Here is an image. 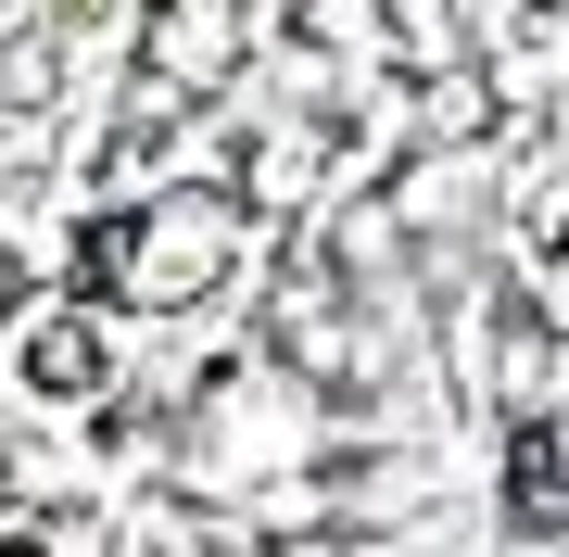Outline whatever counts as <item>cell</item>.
Masks as SVG:
<instances>
[{
	"label": "cell",
	"mask_w": 569,
	"mask_h": 557,
	"mask_svg": "<svg viewBox=\"0 0 569 557\" xmlns=\"http://www.w3.org/2000/svg\"><path fill=\"white\" fill-rule=\"evenodd\" d=\"M519 519H557V533H569V469H557V456H519Z\"/></svg>",
	"instance_id": "cell-2"
},
{
	"label": "cell",
	"mask_w": 569,
	"mask_h": 557,
	"mask_svg": "<svg viewBox=\"0 0 569 557\" xmlns=\"http://www.w3.org/2000/svg\"><path fill=\"white\" fill-rule=\"evenodd\" d=\"M13 305H26V253L0 241V317H13Z\"/></svg>",
	"instance_id": "cell-4"
},
{
	"label": "cell",
	"mask_w": 569,
	"mask_h": 557,
	"mask_svg": "<svg viewBox=\"0 0 569 557\" xmlns=\"http://www.w3.org/2000/svg\"><path fill=\"white\" fill-rule=\"evenodd\" d=\"M39 368H51V392H89V368H102V342H89V330H51V342H39Z\"/></svg>",
	"instance_id": "cell-3"
},
{
	"label": "cell",
	"mask_w": 569,
	"mask_h": 557,
	"mask_svg": "<svg viewBox=\"0 0 569 557\" xmlns=\"http://www.w3.org/2000/svg\"><path fill=\"white\" fill-rule=\"evenodd\" d=\"M102 253L127 267V291H152V305H190V291H216V279H228V253H241V216H228L216 190H164V203H152V216H127Z\"/></svg>",
	"instance_id": "cell-1"
}]
</instances>
